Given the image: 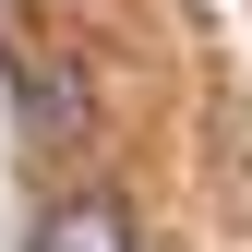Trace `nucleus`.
Instances as JSON below:
<instances>
[{"mask_svg": "<svg viewBox=\"0 0 252 252\" xmlns=\"http://www.w3.org/2000/svg\"><path fill=\"white\" fill-rule=\"evenodd\" d=\"M0 84H12V120L36 132V156H84V144H96L84 48H60V36H12V48H0Z\"/></svg>", "mask_w": 252, "mask_h": 252, "instance_id": "f257e3e1", "label": "nucleus"}, {"mask_svg": "<svg viewBox=\"0 0 252 252\" xmlns=\"http://www.w3.org/2000/svg\"><path fill=\"white\" fill-rule=\"evenodd\" d=\"M36 252H144V240H132V204L120 192H60L36 216Z\"/></svg>", "mask_w": 252, "mask_h": 252, "instance_id": "f03ea898", "label": "nucleus"}]
</instances>
